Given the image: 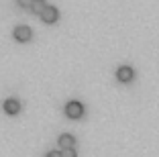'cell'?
Here are the masks:
<instances>
[{"label":"cell","mask_w":159,"mask_h":157,"mask_svg":"<svg viewBox=\"0 0 159 157\" xmlns=\"http://www.w3.org/2000/svg\"><path fill=\"white\" fill-rule=\"evenodd\" d=\"M66 114L70 116V118H80V116L84 114V106H82V102L70 100V102L66 104Z\"/></svg>","instance_id":"6da1fadb"},{"label":"cell","mask_w":159,"mask_h":157,"mask_svg":"<svg viewBox=\"0 0 159 157\" xmlns=\"http://www.w3.org/2000/svg\"><path fill=\"white\" fill-rule=\"evenodd\" d=\"M14 39L16 41H29L31 39V35H33V31H31V27H27V25H16L12 31Z\"/></svg>","instance_id":"7a4b0ae2"},{"label":"cell","mask_w":159,"mask_h":157,"mask_svg":"<svg viewBox=\"0 0 159 157\" xmlns=\"http://www.w3.org/2000/svg\"><path fill=\"white\" fill-rule=\"evenodd\" d=\"M41 19L45 21V23H55V21L59 19V10H57L55 6H45V10L41 12Z\"/></svg>","instance_id":"3957f363"},{"label":"cell","mask_w":159,"mask_h":157,"mask_svg":"<svg viewBox=\"0 0 159 157\" xmlns=\"http://www.w3.org/2000/svg\"><path fill=\"white\" fill-rule=\"evenodd\" d=\"M133 76H135V72H133L131 65H120V67L116 69V78L120 80V82H131Z\"/></svg>","instance_id":"277c9868"},{"label":"cell","mask_w":159,"mask_h":157,"mask_svg":"<svg viewBox=\"0 0 159 157\" xmlns=\"http://www.w3.org/2000/svg\"><path fill=\"white\" fill-rule=\"evenodd\" d=\"M4 110L8 112V114H16V112L20 110V102L16 100V98H8V100H4Z\"/></svg>","instance_id":"5b68a950"},{"label":"cell","mask_w":159,"mask_h":157,"mask_svg":"<svg viewBox=\"0 0 159 157\" xmlns=\"http://www.w3.org/2000/svg\"><path fill=\"white\" fill-rule=\"evenodd\" d=\"M59 145L63 149H74V145H75V139H74V135H70V133H63V135H59Z\"/></svg>","instance_id":"8992f818"},{"label":"cell","mask_w":159,"mask_h":157,"mask_svg":"<svg viewBox=\"0 0 159 157\" xmlns=\"http://www.w3.org/2000/svg\"><path fill=\"white\" fill-rule=\"evenodd\" d=\"M45 2H43V0H33V6H31V10H33V12H39L41 14L43 10H45Z\"/></svg>","instance_id":"52a82bcc"},{"label":"cell","mask_w":159,"mask_h":157,"mask_svg":"<svg viewBox=\"0 0 159 157\" xmlns=\"http://www.w3.org/2000/svg\"><path fill=\"white\" fill-rule=\"evenodd\" d=\"M61 155H63V157H75V151H74V149H63Z\"/></svg>","instance_id":"ba28073f"},{"label":"cell","mask_w":159,"mask_h":157,"mask_svg":"<svg viewBox=\"0 0 159 157\" xmlns=\"http://www.w3.org/2000/svg\"><path fill=\"white\" fill-rule=\"evenodd\" d=\"M19 4L25 6V8H31V6H33V2H31V0H19Z\"/></svg>","instance_id":"9c48e42d"},{"label":"cell","mask_w":159,"mask_h":157,"mask_svg":"<svg viewBox=\"0 0 159 157\" xmlns=\"http://www.w3.org/2000/svg\"><path fill=\"white\" fill-rule=\"evenodd\" d=\"M47 157H63V155H61V151H49Z\"/></svg>","instance_id":"30bf717a"}]
</instances>
